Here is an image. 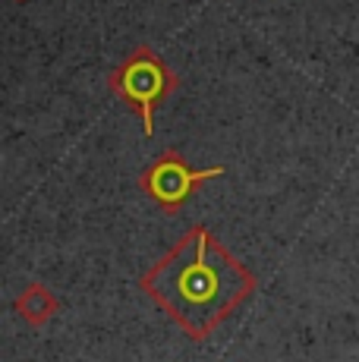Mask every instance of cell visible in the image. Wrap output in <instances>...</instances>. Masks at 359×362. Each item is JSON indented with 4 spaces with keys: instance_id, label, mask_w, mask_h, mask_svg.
Here are the masks:
<instances>
[{
    "instance_id": "obj_1",
    "label": "cell",
    "mask_w": 359,
    "mask_h": 362,
    "mask_svg": "<svg viewBox=\"0 0 359 362\" xmlns=\"http://www.w3.org/2000/svg\"><path fill=\"white\" fill-rule=\"evenodd\" d=\"M255 287L259 277L202 224H192L139 277V290L189 340H208Z\"/></svg>"
},
{
    "instance_id": "obj_2",
    "label": "cell",
    "mask_w": 359,
    "mask_h": 362,
    "mask_svg": "<svg viewBox=\"0 0 359 362\" xmlns=\"http://www.w3.org/2000/svg\"><path fill=\"white\" fill-rule=\"evenodd\" d=\"M107 86L142 120L145 136H151L155 132V110L180 86V76L158 57V51H151L148 45H139L117 64V69L107 76Z\"/></svg>"
},
{
    "instance_id": "obj_3",
    "label": "cell",
    "mask_w": 359,
    "mask_h": 362,
    "mask_svg": "<svg viewBox=\"0 0 359 362\" xmlns=\"http://www.w3.org/2000/svg\"><path fill=\"white\" fill-rule=\"evenodd\" d=\"M215 177H224V167H205V170H192L177 151H161L148 167L142 170L139 186L142 192L155 202L161 211L174 214L189 202V196L202 183Z\"/></svg>"
},
{
    "instance_id": "obj_4",
    "label": "cell",
    "mask_w": 359,
    "mask_h": 362,
    "mask_svg": "<svg viewBox=\"0 0 359 362\" xmlns=\"http://www.w3.org/2000/svg\"><path fill=\"white\" fill-rule=\"evenodd\" d=\"M13 309H16V315L23 318L25 325L41 328V325H47L60 312V299L54 296L45 284L35 281V284H25L23 293L13 299Z\"/></svg>"
},
{
    "instance_id": "obj_5",
    "label": "cell",
    "mask_w": 359,
    "mask_h": 362,
    "mask_svg": "<svg viewBox=\"0 0 359 362\" xmlns=\"http://www.w3.org/2000/svg\"><path fill=\"white\" fill-rule=\"evenodd\" d=\"M16 4H25V0H16Z\"/></svg>"
}]
</instances>
